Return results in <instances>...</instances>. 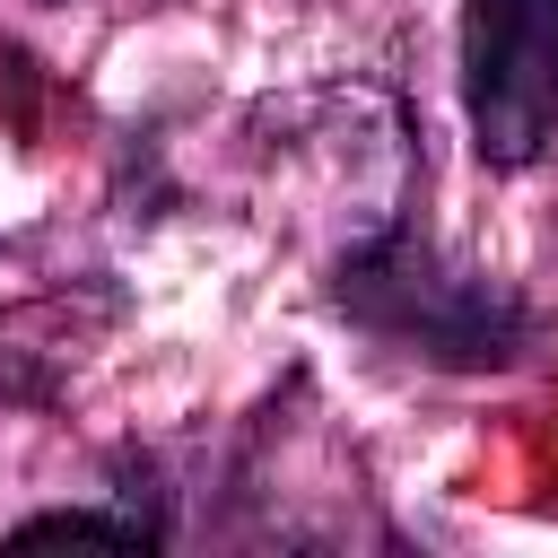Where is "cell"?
Returning a JSON list of instances; mask_svg holds the SVG:
<instances>
[{"label": "cell", "mask_w": 558, "mask_h": 558, "mask_svg": "<svg viewBox=\"0 0 558 558\" xmlns=\"http://www.w3.org/2000/svg\"><path fill=\"white\" fill-rule=\"evenodd\" d=\"M340 296L375 331L418 340L427 357H453V366H497L523 340V314H514L506 288H488L480 270H445L436 253H410V244H392L375 262H349L340 270Z\"/></svg>", "instance_id": "2"}, {"label": "cell", "mask_w": 558, "mask_h": 558, "mask_svg": "<svg viewBox=\"0 0 558 558\" xmlns=\"http://www.w3.org/2000/svg\"><path fill=\"white\" fill-rule=\"evenodd\" d=\"M17 541H113V549H148L157 523H140V514H35V523H17Z\"/></svg>", "instance_id": "3"}, {"label": "cell", "mask_w": 558, "mask_h": 558, "mask_svg": "<svg viewBox=\"0 0 558 558\" xmlns=\"http://www.w3.org/2000/svg\"><path fill=\"white\" fill-rule=\"evenodd\" d=\"M462 113L488 166L558 140V0H462Z\"/></svg>", "instance_id": "1"}]
</instances>
